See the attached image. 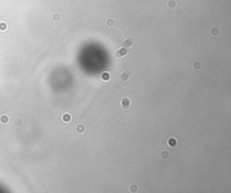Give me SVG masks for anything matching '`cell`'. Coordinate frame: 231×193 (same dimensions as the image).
<instances>
[{
  "label": "cell",
  "mask_w": 231,
  "mask_h": 193,
  "mask_svg": "<svg viewBox=\"0 0 231 193\" xmlns=\"http://www.w3.org/2000/svg\"><path fill=\"white\" fill-rule=\"evenodd\" d=\"M192 67H193V69H194V70H196V71L201 70V69H202V62H201V61H198V60L193 61Z\"/></svg>",
  "instance_id": "7c38bea8"
},
{
  "label": "cell",
  "mask_w": 231,
  "mask_h": 193,
  "mask_svg": "<svg viewBox=\"0 0 231 193\" xmlns=\"http://www.w3.org/2000/svg\"><path fill=\"white\" fill-rule=\"evenodd\" d=\"M14 124L16 127H20L21 124H23V120H21L20 117H16V119H15V121H14Z\"/></svg>",
  "instance_id": "9a60e30c"
},
{
  "label": "cell",
  "mask_w": 231,
  "mask_h": 193,
  "mask_svg": "<svg viewBox=\"0 0 231 193\" xmlns=\"http://www.w3.org/2000/svg\"><path fill=\"white\" fill-rule=\"evenodd\" d=\"M176 15H177V16H180V15H181V11H176Z\"/></svg>",
  "instance_id": "d6986e66"
},
{
  "label": "cell",
  "mask_w": 231,
  "mask_h": 193,
  "mask_svg": "<svg viewBox=\"0 0 231 193\" xmlns=\"http://www.w3.org/2000/svg\"><path fill=\"white\" fill-rule=\"evenodd\" d=\"M175 6H176V2H175L174 0H170V1L168 2V7H170V8H174Z\"/></svg>",
  "instance_id": "ac0fdd59"
},
{
  "label": "cell",
  "mask_w": 231,
  "mask_h": 193,
  "mask_svg": "<svg viewBox=\"0 0 231 193\" xmlns=\"http://www.w3.org/2000/svg\"><path fill=\"white\" fill-rule=\"evenodd\" d=\"M9 121H10V119H9V116L7 114H4L0 116V123L1 124H8Z\"/></svg>",
  "instance_id": "4fadbf2b"
},
{
  "label": "cell",
  "mask_w": 231,
  "mask_h": 193,
  "mask_svg": "<svg viewBox=\"0 0 231 193\" xmlns=\"http://www.w3.org/2000/svg\"><path fill=\"white\" fill-rule=\"evenodd\" d=\"M128 54H129L128 49H125L124 46H121V48L116 49L115 53H114V57H115L116 59H123V58H125Z\"/></svg>",
  "instance_id": "7a4b0ae2"
},
{
  "label": "cell",
  "mask_w": 231,
  "mask_h": 193,
  "mask_svg": "<svg viewBox=\"0 0 231 193\" xmlns=\"http://www.w3.org/2000/svg\"><path fill=\"white\" fill-rule=\"evenodd\" d=\"M131 77H132V75H131L130 71L124 70V71H122V72L120 73V76H118V80H120V83H121L122 85H124V84L129 83V80L131 79Z\"/></svg>",
  "instance_id": "6da1fadb"
},
{
  "label": "cell",
  "mask_w": 231,
  "mask_h": 193,
  "mask_svg": "<svg viewBox=\"0 0 231 193\" xmlns=\"http://www.w3.org/2000/svg\"><path fill=\"white\" fill-rule=\"evenodd\" d=\"M76 132L78 133V135H84V133L86 132V125L85 124H82V123H79V124H77L76 125Z\"/></svg>",
  "instance_id": "8992f818"
},
{
  "label": "cell",
  "mask_w": 231,
  "mask_h": 193,
  "mask_svg": "<svg viewBox=\"0 0 231 193\" xmlns=\"http://www.w3.org/2000/svg\"><path fill=\"white\" fill-rule=\"evenodd\" d=\"M139 191V185L138 184H132L130 186V192H138Z\"/></svg>",
  "instance_id": "e0dca14e"
},
{
  "label": "cell",
  "mask_w": 231,
  "mask_h": 193,
  "mask_svg": "<svg viewBox=\"0 0 231 193\" xmlns=\"http://www.w3.org/2000/svg\"><path fill=\"white\" fill-rule=\"evenodd\" d=\"M135 44V40L133 39V37H125L124 40H123V42H122V46H124L125 49H130V48H132Z\"/></svg>",
  "instance_id": "277c9868"
},
{
  "label": "cell",
  "mask_w": 231,
  "mask_h": 193,
  "mask_svg": "<svg viewBox=\"0 0 231 193\" xmlns=\"http://www.w3.org/2000/svg\"><path fill=\"white\" fill-rule=\"evenodd\" d=\"M132 104H133V102H132V99L130 97H124L121 99V107H122V110H124V111L129 110V108L132 106Z\"/></svg>",
  "instance_id": "3957f363"
},
{
  "label": "cell",
  "mask_w": 231,
  "mask_h": 193,
  "mask_svg": "<svg viewBox=\"0 0 231 193\" xmlns=\"http://www.w3.org/2000/svg\"><path fill=\"white\" fill-rule=\"evenodd\" d=\"M7 28H8L7 24H6L5 21H0V31L4 32V31H7Z\"/></svg>",
  "instance_id": "2e32d148"
},
{
  "label": "cell",
  "mask_w": 231,
  "mask_h": 193,
  "mask_svg": "<svg viewBox=\"0 0 231 193\" xmlns=\"http://www.w3.org/2000/svg\"><path fill=\"white\" fill-rule=\"evenodd\" d=\"M109 79H110V75H109V72H107V71H104V72L100 75V80H101V81L107 83V81H109Z\"/></svg>",
  "instance_id": "8fae6325"
},
{
  "label": "cell",
  "mask_w": 231,
  "mask_h": 193,
  "mask_svg": "<svg viewBox=\"0 0 231 193\" xmlns=\"http://www.w3.org/2000/svg\"><path fill=\"white\" fill-rule=\"evenodd\" d=\"M169 157H170V154H169V151L166 150V149H162V150L159 152V158L161 160H167Z\"/></svg>",
  "instance_id": "52a82bcc"
},
{
  "label": "cell",
  "mask_w": 231,
  "mask_h": 193,
  "mask_svg": "<svg viewBox=\"0 0 231 193\" xmlns=\"http://www.w3.org/2000/svg\"><path fill=\"white\" fill-rule=\"evenodd\" d=\"M220 33H221V31H220V28H219L218 26H213L212 28L210 29V34L213 37H218L219 35H220Z\"/></svg>",
  "instance_id": "30bf717a"
},
{
  "label": "cell",
  "mask_w": 231,
  "mask_h": 193,
  "mask_svg": "<svg viewBox=\"0 0 231 193\" xmlns=\"http://www.w3.org/2000/svg\"><path fill=\"white\" fill-rule=\"evenodd\" d=\"M167 145L169 146V147H171V148H176L177 146H178V140L175 138V137H169V138L167 139Z\"/></svg>",
  "instance_id": "5b68a950"
},
{
  "label": "cell",
  "mask_w": 231,
  "mask_h": 193,
  "mask_svg": "<svg viewBox=\"0 0 231 193\" xmlns=\"http://www.w3.org/2000/svg\"><path fill=\"white\" fill-rule=\"evenodd\" d=\"M105 25L108 28H113V27H115V25H116V21H115V19L114 18H112V17H108V18H106L105 19Z\"/></svg>",
  "instance_id": "ba28073f"
},
{
  "label": "cell",
  "mask_w": 231,
  "mask_h": 193,
  "mask_svg": "<svg viewBox=\"0 0 231 193\" xmlns=\"http://www.w3.org/2000/svg\"><path fill=\"white\" fill-rule=\"evenodd\" d=\"M52 20L53 21H60L61 20V15L59 14V12H54V14L52 15Z\"/></svg>",
  "instance_id": "5bb4252c"
},
{
  "label": "cell",
  "mask_w": 231,
  "mask_h": 193,
  "mask_svg": "<svg viewBox=\"0 0 231 193\" xmlns=\"http://www.w3.org/2000/svg\"><path fill=\"white\" fill-rule=\"evenodd\" d=\"M61 120H62V122H64V123H70L72 121V116L70 113H63L62 116H61Z\"/></svg>",
  "instance_id": "9c48e42d"
}]
</instances>
